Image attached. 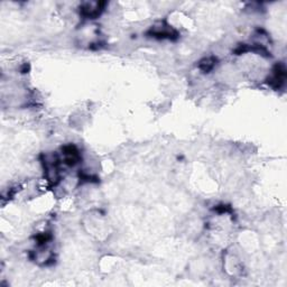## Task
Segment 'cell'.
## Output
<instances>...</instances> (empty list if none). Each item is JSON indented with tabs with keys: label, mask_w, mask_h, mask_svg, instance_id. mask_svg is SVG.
Listing matches in <instances>:
<instances>
[{
	"label": "cell",
	"mask_w": 287,
	"mask_h": 287,
	"mask_svg": "<svg viewBox=\"0 0 287 287\" xmlns=\"http://www.w3.org/2000/svg\"><path fill=\"white\" fill-rule=\"evenodd\" d=\"M148 35L155 38H167V39H175L178 37V31L173 29L170 25L166 23H159L158 25L152 27L151 30L148 31Z\"/></svg>",
	"instance_id": "cell-1"
},
{
	"label": "cell",
	"mask_w": 287,
	"mask_h": 287,
	"mask_svg": "<svg viewBox=\"0 0 287 287\" xmlns=\"http://www.w3.org/2000/svg\"><path fill=\"white\" fill-rule=\"evenodd\" d=\"M286 80V69L284 64H276L273 69V74L269 78L268 83L273 86L274 89H280L281 86L285 83Z\"/></svg>",
	"instance_id": "cell-2"
},
{
	"label": "cell",
	"mask_w": 287,
	"mask_h": 287,
	"mask_svg": "<svg viewBox=\"0 0 287 287\" xmlns=\"http://www.w3.org/2000/svg\"><path fill=\"white\" fill-rule=\"evenodd\" d=\"M105 6V2H94V3H84L81 7V14L86 18H96L100 16Z\"/></svg>",
	"instance_id": "cell-3"
},
{
	"label": "cell",
	"mask_w": 287,
	"mask_h": 287,
	"mask_svg": "<svg viewBox=\"0 0 287 287\" xmlns=\"http://www.w3.org/2000/svg\"><path fill=\"white\" fill-rule=\"evenodd\" d=\"M62 154L64 155V163L69 166L77 165L81 158L78 149L74 145H66L62 148Z\"/></svg>",
	"instance_id": "cell-4"
},
{
	"label": "cell",
	"mask_w": 287,
	"mask_h": 287,
	"mask_svg": "<svg viewBox=\"0 0 287 287\" xmlns=\"http://www.w3.org/2000/svg\"><path fill=\"white\" fill-rule=\"evenodd\" d=\"M215 64H217V58L210 56V57H206V58H203V60L200 61L199 68H200V70H202L203 72L209 73L210 71L214 69Z\"/></svg>",
	"instance_id": "cell-5"
},
{
	"label": "cell",
	"mask_w": 287,
	"mask_h": 287,
	"mask_svg": "<svg viewBox=\"0 0 287 287\" xmlns=\"http://www.w3.org/2000/svg\"><path fill=\"white\" fill-rule=\"evenodd\" d=\"M36 240H37L38 246H44V245H46L47 242L52 240V235L49 234V233L41 234L36 237Z\"/></svg>",
	"instance_id": "cell-6"
},
{
	"label": "cell",
	"mask_w": 287,
	"mask_h": 287,
	"mask_svg": "<svg viewBox=\"0 0 287 287\" xmlns=\"http://www.w3.org/2000/svg\"><path fill=\"white\" fill-rule=\"evenodd\" d=\"M217 211L218 212H220V213H223V212H229L230 211V208L229 207H227V206H219L218 208H217Z\"/></svg>",
	"instance_id": "cell-7"
}]
</instances>
